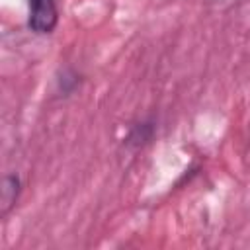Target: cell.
Masks as SVG:
<instances>
[{
	"instance_id": "cell-1",
	"label": "cell",
	"mask_w": 250,
	"mask_h": 250,
	"mask_svg": "<svg viewBox=\"0 0 250 250\" xmlns=\"http://www.w3.org/2000/svg\"><path fill=\"white\" fill-rule=\"evenodd\" d=\"M59 25L55 0H27V29L35 35H51Z\"/></svg>"
},
{
	"instance_id": "cell-2",
	"label": "cell",
	"mask_w": 250,
	"mask_h": 250,
	"mask_svg": "<svg viewBox=\"0 0 250 250\" xmlns=\"http://www.w3.org/2000/svg\"><path fill=\"white\" fill-rule=\"evenodd\" d=\"M154 133H156V123L154 119H141V121H135L125 139H123V145L129 146V148H141L145 145H148L152 139H154Z\"/></svg>"
},
{
	"instance_id": "cell-3",
	"label": "cell",
	"mask_w": 250,
	"mask_h": 250,
	"mask_svg": "<svg viewBox=\"0 0 250 250\" xmlns=\"http://www.w3.org/2000/svg\"><path fill=\"white\" fill-rule=\"evenodd\" d=\"M21 193V178L14 172L6 174L2 178V188H0V215L6 217L18 203Z\"/></svg>"
},
{
	"instance_id": "cell-4",
	"label": "cell",
	"mask_w": 250,
	"mask_h": 250,
	"mask_svg": "<svg viewBox=\"0 0 250 250\" xmlns=\"http://www.w3.org/2000/svg\"><path fill=\"white\" fill-rule=\"evenodd\" d=\"M80 84H82V76L74 68H70V66L61 68L59 74L55 76V94L61 98H66V96L74 94L80 88Z\"/></svg>"
}]
</instances>
